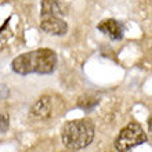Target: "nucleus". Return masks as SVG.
Wrapping results in <instances>:
<instances>
[{
    "mask_svg": "<svg viewBox=\"0 0 152 152\" xmlns=\"http://www.w3.org/2000/svg\"><path fill=\"white\" fill-rule=\"evenodd\" d=\"M40 28L48 35L62 36L68 32V24L61 17H43L40 20Z\"/></svg>",
    "mask_w": 152,
    "mask_h": 152,
    "instance_id": "20e7f679",
    "label": "nucleus"
},
{
    "mask_svg": "<svg viewBox=\"0 0 152 152\" xmlns=\"http://www.w3.org/2000/svg\"><path fill=\"white\" fill-rule=\"evenodd\" d=\"M100 100L94 96H83L80 97L79 101H77V107L80 109H83V111H93V109L96 108L97 105H98Z\"/></svg>",
    "mask_w": 152,
    "mask_h": 152,
    "instance_id": "6e6552de",
    "label": "nucleus"
},
{
    "mask_svg": "<svg viewBox=\"0 0 152 152\" xmlns=\"http://www.w3.org/2000/svg\"><path fill=\"white\" fill-rule=\"evenodd\" d=\"M147 141V134L144 133L140 123L130 122V123L120 130L119 136L115 140V149L118 152H130L133 148Z\"/></svg>",
    "mask_w": 152,
    "mask_h": 152,
    "instance_id": "7ed1b4c3",
    "label": "nucleus"
},
{
    "mask_svg": "<svg viewBox=\"0 0 152 152\" xmlns=\"http://www.w3.org/2000/svg\"><path fill=\"white\" fill-rule=\"evenodd\" d=\"M148 130H149V134H151V138H152V119H149V122H148Z\"/></svg>",
    "mask_w": 152,
    "mask_h": 152,
    "instance_id": "9b49d317",
    "label": "nucleus"
},
{
    "mask_svg": "<svg viewBox=\"0 0 152 152\" xmlns=\"http://www.w3.org/2000/svg\"><path fill=\"white\" fill-rule=\"evenodd\" d=\"M51 111H53L51 97L43 96V97H40L39 100L33 104V107L31 108V115L35 116L36 119L46 120L51 116Z\"/></svg>",
    "mask_w": 152,
    "mask_h": 152,
    "instance_id": "423d86ee",
    "label": "nucleus"
},
{
    "mask_svg": "<svg viewBox=\"0 0 152 152\" xmlns=\"http://www.w3.org/2000/svg\"><path fill=\"white\" fill-rule=\"evenodd\" d=\"M64 14L58 0H42L40 18L43 17H61Z\"/></svg>",
    "mask_w": 152,
    "mask_h": 152,
    "instance_id": "0eeeda50",
    "label": "nucleus"
},
{
    "mask_svg": "<svg viewBox=\"0 0 152 152\" xmlns=\"http://www.w3.org/2000/svg\"><path fill=\"white\" fill-rule=\"evenodd\" d=\"M94 123L90 119H77L65 123L61 138L65 148L71 151H79L86 148L94 140Z\"/></svg>",
    "mask_w": 152,
    "mask_h": 152,
    "instance_id": "f03ea898",
    "label": "nucleus"
},
{
    "mask_svg": "<svg viewBox=\"0 0 152 152\" xmlns=\"http://www.w3.org/2000/svg\"><path fill=\"white\" fill-rule=\"evenodd\" d=\"M10 127V116L7 112L4 111H0V132L6 133Z\"/></svg>",
    "mask_w": 152,
    "mask_h": 152,
    "instance_id": "1a4fd4ad",
    "label": "nucleus"
},
{
    "mask_svg": "<svg viewBox=\"0 0 152 152\" xmlns=\"http://www.w3.org/2000/svg\"><path fill=\"white\" fill-rule=\"evenodd\" d=\"M57 66V56L50 48H39L15 57L11 62L12 71L18 75L54 72Z\"/></svg>",
    "mask_w": 152,
    "mask_h": 152,
    "instance_id": "f257e3e1",
    "label": "nucleus"
},
{
    "mask_svg": "<svg viewBox=\"0 0 152 152\" xmlns=\"http://www.w3.org/2000/svg\"><path fill=\"white\" fill-rule=\"evenodd\" d=\"M8 96H10V90H8V87L6 86V84L0 83V100H6V98H8Z\"/></svg>",
    "mask_w": 152,
    "mask_h": 152,
    "instance_id": "9d476101",
    "label": "nucleus"
},
{
    "mask_svg": "<svg viewBox=\"0 0 152 152\" xmlns=\"http://www.w3.org/2000/svg\"><path fill=\"white\" fill-rule=\"evenodd\" d=\"M62 152H76V151H71V149H68V151H62Z\"/></svg>",
    "mask_w": 152,
    "mask_h": 152,
    "instance_id": "f8f14e48",
    "label": "nucleus"
},
{
    "mask_svg": "<svg viewBox=\"0 0 152 152\" xmlns=\"http://www.w3.org/2000/svg\"><path fill=\"white\" fill-rule=\"evenodd\" d=\"M98 31L112 40H120L123 37L124 26L116 20H104L98 24Z\"/></svg>",
    "mask_w": 152,
    "mask_h": 152,
    "instance_id": "39448f33",
    "label": "nucleus"
}]
</instances>
